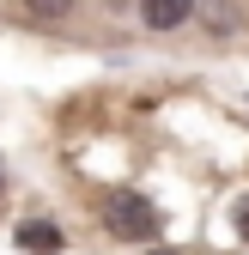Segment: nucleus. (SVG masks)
<instances>
[{
	"mask_svg": "<svg viewBox=\"0 0 249 255\" xmlns=\"http://www.w3.org/2000/svg\"><path fill=\"white\" fill-rule=\"evenodd\" d=\"M104 225L116 237H128V243H152V237L164 231V219H158V207H152L146 195H116L104 207Z\"/></svg>",
	"mask_w": 249,
	"mask_h": 255,
	"instance_id": "obj_1",
	"label": "nucleus"
},
{
	"mask_svg": "<svg viewBox=\"0 0 249 255\" xmlns=\"http://www.w3.org/2000/svg\"><path fill=\"white\" fill-rule=\"evenodd\" d=\"M73 6H79V0H24V12H30V18H67Z\"/></svg>",
	"mask_w": 249,
	"mask_h": 255,
	"instance_id": "obj_4",
	"label": "nucleus"
},
{
	"mask_svg": "<svg viewBox=\"0 0 249 255\" xmlns=\"http://www.w3.org/2000/svg\"><path fill=\"white\" fill-rule=\"evenodd\" d=\"M18 249L24 255H61V225H49V219H24V225H18Z\"/></svg>",
	"mask_w": 249,
	"mask_h": 255,
	"instance_id": "obj_3",
	"label": "nucleus"
},
{
	"mask_svg": "<svg viewBox=\"0 0 249 255\" xmlns=\"http://www.w3.org/2000/svg\"><path fill=\"white\" fill-rule=\"evenodd\" d=\"M104 6H116V12H128V6H140V0H104Z\"/></svg>",
	"mask_w": 249,
	"mask_h": 255,
	"instance_id": "obj_6",
	"label": "nucleus"
},
{
	"mask_svg": "<svg viewBox=\"0 0 249 255\" xmlns=\"http://www.w3.org/2000/svg\"><path fill=\"white\" fill-rule=\"evenodd\" d=\"M152 255H164V249H152Z\"/></svg>",
	"mask_w": 249,
	"mask_h": 255,
	"instance_id": "obj_8",
	"label": "nucleus"
},
{
	"mask_svg": "<svg viewBox=\"0 0 249 255\" xmlns=\"http://www.w3.org/2000/svg\"><path fill=\"white\" fill-rule=\"evenodd\" d=\"M231 219H237V237H249V195L237 201V213H231Z\"/></svg>",
	"mask_w": 249,
	"mask_h": 255,
	"instance_id": "obj_5",
	"label": "nucleus"
},
{
	"mask_svg": "<svg viewBox=\"0 0 249 255\" xmlns=\"http://www.w3.org/2000/svg\"><path fill=\"white\" fill-rule=\"evenodd\" d=\"M195 18V0H140V24L146 30H176Z\"/></svg>",
	"mask_w": 249,
	"mask_h": 255,
	"instance_id": "obj_2",
	"label": "nucleus"
},
{
	"mask_svg": "<svg viewBox=\"0 0 249 255\" xmlns=\"http://www.w3.org/2000/svg\"><path fill=\"white\" fill-rule=\"evenodd\" d=\"M0 188H6V176H0Z\"/></svg>",
	"mask_w": 249,
	"mask_h": 255,
	"instance_id": "obj_7",
	"label": "nucleus"
}]
</instances>
